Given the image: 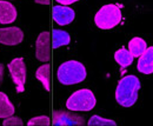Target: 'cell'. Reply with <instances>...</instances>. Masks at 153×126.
<instances>
[{
	"mask_svg": "<svg viewBox=\"0 0 153 126\" xmlns=\"http://www.w3.org/2000/svg\"><path fill=\"white\" fill-rule=\"evenodd\" d=\"M84 118L74 113H68L65 111H56L53 114V125L54 126H76L84 125Z\"/></svg>",
	"mask_w": 153,
	"mask_h": 126,
	"instance_id": "cell-8",
	"label": "cell"
},
{
	"mask_svg": "<svg viewBox=\"0 0 153 126\" xmlns=\"http://www.w3.org/2000/svg\"><path fill=\"white\" fill-rule=\"evenodd\" d=\"M97 100L93 92L88 89L76 91L66 101V107L71 111H91L96 106Z\"/></svg>",
	"mask_w": 153,
	"mask_h": 126,
	"instance_id": "cell-4",
	"label": "cell"
},
{
	"mask_svg": "<svg viewBox=\"0 0 153 126\" xmlns=\"http://www.w3.org/2000/svg\"><path fill=\"white\" fill-rule=\"evenodd\" d=\"M137 69L143 74L153 73V46L147 47L144 51V53L139 57Z\"/></svg>",
	"mask_w": 153,
	"mask_h": 126,
	"instance_id": "cell-10",
	"label": "cell"
},
{
	"mask_svg": "<svg viewBox=\"0 0 153 126\" xmlns=\"http://www.w3.org/2000/svg\"><path fill=\"white\" fill-rule=\"evenodd\" d=\"M2 125L4 126H21V125H24V122H22L20 118H18V117L11 116V117H7V118L4 119Z\"/></svg>",
	"mask_w": 153,
	"mask_h": 126,
	"instance_id": "cell-19",
	"label": "cell"
},
{
	"mask_svg": "<svg viewBox=\"0 0 153 126\" xmlns=\"http://www.w3.org/2000/svg\"><path fill=\"white\" fill-rule=\"evenodd\" d=\"M141 87L140 80L135 75H125L118 83L115 89V100L123 107L133 106L138 99V92Z\"/></svg>",
	"mask_w": 153,
	"mask_h": 126,
	"instance_id": "cell-1",
	"label": "cell"
},
{
	"mask_svg": "<svg viewBox=\"0 0 153 126\" xmlns=\"http://www.w3.org/2000/svg\"><path fill=\"white\" fill-rule=\"evenodd\" d=\"M24 32L19 27H5L0 28V44L7 46H16L22 42Z\"/></svg>",
	"mask_w": 153,
	"mask_h": 126,
	"instance_id": "cell-7",
	"label": "cell"
},
{
	"mask_svg": "<svg viewBox=\"0 0 153 126\" xmlns=\"http://www.w3.org/2000/svg\"><path fill=\"white\" fill-rule=\"evenodd\" d=\"M37 4H40V5H48L50 4V0H34Z\"/></svg>",
	"mask_w": 153,
	"mask_h": 126,
	"instance_id": "cell-22",
	"label": "cell"
},
{
	"mask_svg": "<svg viewBox=\"0 0 153 126\" xmlns=\"http://www.w3.org/2000/svg\"><path fill=\"white\" fill-rule=\"evenodd\" d=\"M56 1H58L59 4H61V5H64V6H67V5L74 4V2L79 1V0H56Z\"/></svg>",
	"mask_w": 153,
	"mask_h": 126,
	"instance_id": "cell-20",
	"label": "cell"
},
{
	"mask_svg": "<svg viewBox=\"0 0 153 126\" xmlns=\"http://www.w3.org/2000/svg\"><path fill=\"white\" fill-rule=\"evenodd\" d=\"M27 125L28 126H36V125L48 126L50 125V118H48V117H46V116L34 117V118H32V119H30V120H28Z\"/></svg>",
	"mask_w": 153,
	"mask_h": 126,
	"instance_id": "cell-18",
	"label": "cell"
},
{
	"mask_svg": "<svg viewBox=\"0 0 153 126\" xmlns=\"http://www.w3.org/2000/svg\"><path fill=\"white\" fill-rule=\"evenodd\" d=\"M146 48H147V45L143 38L135 37V38H132L128 42V51L133 58H139Z\"/></svg>",
	"mask_w": 153,
	"mask_h": 126,
	"instance_id": "cell-12",
	"label": "cell"
},
{
	"mask_svg": "<svg viewBox=\"0 0 153 126\" xmlns=\"http://www.w3.org/2000/svg\"><path fill=\"white\" fill-rule=\"evenodd\" d=\"M87 125H90V126H115L117 125V123L113 122V120H111V119H105V118H101V117H99V116H93V117L88 120Z\"/></svg>",
	"mask_w": 153,
	"mask_h": 126,
	"instance_id": "cell-17",
	"label": "cell"
},
{
	"mask_svg": "<svg viewBox=\"0 0 153 126\" xmlns=\"http://www.w3.org/2000/svg\"><path fill=\"white\" fill-rule=\"evenodd\" d=\"M50 74H51V67L48 64H44L39 67L36 72V77L39 81L42 84L44 89L46 91H50V85H51V81H50Z\"/></svg>",
	"mask_w": 153,
	"mask_h": 126,
	"instance_id": "cell-14",
	"label": "cell"
},
{
	"mask_svg": "<svg viewBox=\"0 0 153 126\" xmlns=\"http://www.w3.org/2000/svg\"><path fill=\"white\" fill-rule=\"evenodd\" d=\"M16 113V108L11 100L8 99L7 94L4 92H0V118L5 119L7 117H11Z\"/></svg>",
	"mask_w": 153,
	"mask_h": 126,
	"instance_id": "cell-13",
	"label": "cell"
},
{
	"mask_svg": "<svg viewBox=\"0 0 153 126\" xmlns=\"http://www.w3.org/2000/svg\"><path fill=\"white\" fill-rule=\"evenodd\" d=\"M114 59L121 67H128L132 64V61H133L132 54L130 53L128 50H126L124 47L123 48H119L118 51H115Z\"/></svg>",
	"mask_w": 153,
	"mask_h": 126,
	"instance_id": "cell-15",
	"label": "cell"
},
{
	"mask_svg": "<svg viewBox=\"0 0 153 126\" xmlns=\"http://www.w3.org/2000/svg\"><path fill=\"white\" fill-rule=\"evenodd\" d=\"M123 14L119 5L108 4L102 6L94 16V22L100 30H111L118 26L121 21Z\"/></svg>",
	"mask_w": 153,
	"mask_h": 126,
	"instance_id": "cell-3",
	"label": "cell"
},
{
	"mask_svg": "<svg viewBox=\"0 0 153 126\" xmlns=\"http://www.w3.org/2000/svg\"><path fill=\"white\" fill-rule=\"evenodd\" d=\"M4 83V65L0 64V87Z\"/></svg>",
	"mask_w": 153,
	"mask_h": 126,
	"instance_id": "cell-21",
	"label": "cell"
},
{
	"mask_svg": "<svg viewBox=\"0 0 153 126\" xmlns=\"http://www.w3.org/2000/svg\"><path fill=\"white\" fill-rule=\"evenodd\" d=\"M71 42V37L66 31L54 30L53 31V48H58L60 46H66Z\"/></svg>",
	"mask_w": 153,
	"mask_h": 126,
	"instance_id": "cell-16",
	"label": "cell"
},
{
	"mask_svg": "<svg viewBox=\"0 0 153 126\" xmlns=\"http://www.w3.org/2000/svg\"><path fill=\"white\" fill-rule=\"evenodd\" d=\"M8 71L11 74V78L17 87V91L21 93L25 91V84H26V74H27V70H26V64L24 58H14L12 59L8 65Z\"/></svg>",
	"mask_w": 153,
	"mask_h": 126,
	"instance_id": "cell-5",
	"label": "cell"
},
{
	"mask_svg": "<svg viewBox=\"0 0 153 126\" xmlns=\"http://www.w3.org/2000/svg\"><path fill=\"white\" fill-rule=\"evenodd\" d=\"M57 77L61 85H76L86 79V69L80 61L68 60L59 66Z\"/></svg>",
	"mask_w": 153,
	"mask_h": 126,
	"instance_id": "cell-2",
	"label": "cell"
},
{
	"mask_svg": "<svg viewBox=\"0 0 153 126\" xmlns=\"http://www.w3.org/2000/svg\"><path fill=\"white\" fill-rule=\"evenodd\" d=\"M17 19V10L13 4L0 0V24H12Z\"/></svg>",
	"mask_w": 153,
	"mask_h": 126,
	"instance_id": "cell-11",
	"label": "cell"
},
{
	"mask_svg": "<svg viewBox=\"0 0 153 126\" xmlns=\"http://www.w3.org/2000/svg\"><path fill=\"white\" fill-rule=\"evenodd\" d=\"M36 57L39 61L47 63L51 59V40H50V33L41 32L37 38L36 44Z\"/></svg>",
	"mask_w": 153,
	"mask_h": 126,
	"instance_id": "cell-6",
	"label": "cell"
},
{
	"mask_svg": "<svg viewBox=\"0 0 153 126\" xmlns=\"http://www.w3.org/2000/svg\"><path fill=\"white\" fill-rule=\"evenodd\" d=\"M53 20L60 26H65L71 24L74 18H76V12L74 10H72L68 6H64V5H59L53 7Z\"/></svg>",
	"mask_w": 153,
	"mask_h": 126,
	"instance_id": "cell-9",
	"label": "cell"
}]
</instances>
